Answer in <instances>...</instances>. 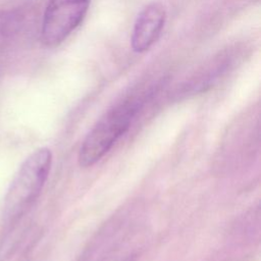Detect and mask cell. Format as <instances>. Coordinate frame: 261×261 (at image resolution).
Segmentation results:
<instances>
[{"mask_svg": "<svg viewBox=\"0 0 261 261\" xmlns=\"http://www.w3.org/2000/svg\"><path fill=\"white\" fill-rule=\"evenodd\" d=\"M143 104V97H129L105 112L82 143L80 165L89 167L98 162L127 132Z\"/></svg>", "mask_w": 261, "mask_h": 261, "instance_id": "1", "label": "cell"}, {"mask_svg": "<svg viewBox=\"0 0 261 261\" xmlns=\"http://www.w3.org/2000/svg\"><path fill=\"white\" fill-rule=\"evenodd\" d=\"M52 153L48 148L34 151L18 168L4 201V214L8 219L21 216L39 197L48 178Z\"/></svg>", "mask_w": 261, "mask_h": 261, "instance_id": "2", "label": "cell"}, {"mask_svg": "<svg viewBox=\"0 0 261 261\" xmlns=\"http://www.w3.org/2000/svg\"><path fill=\"white\" fill-rule=\"evenodd\" d=\"M91 0H48L41 28V40L55 47L82 23Z\"/></svg>", "mask_w": 261, "mask_h": 261, "instance_id": "3", "label": "cell"}, {"mask_svg": "<svg viewBox=\"0 0 261 261\" xmlns=\"http://www.w3.org/2000/svg\"><path fill=\"white\" fill-rule=\"evenodd\" d=\"M166 19L164 6L159 2H152L139 13L130 38L132 48L137 53L150 49L158 40Z\"/></svg>", "mask_w": 261, "mask_h": 261, "instance_id": "4", "label": "cell"}, {"mask_svg": "<svg viewBox=\"0 0 261 261\" xmlns=\"http://www.w3.org/2000/svg\"><path fill=\"white\" fill-rule=\"evenodd\" d=\"M25 25V14L22 10L11 9L0 11V49L10 46L21 34Z\"/></svg>", "mask_w": 261, "mask_h": 261, "instance_id": "5", "label": "cell"}]
</instances>
